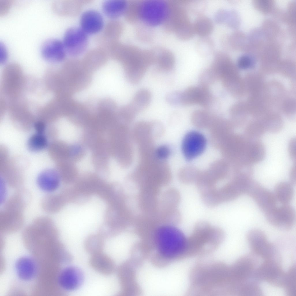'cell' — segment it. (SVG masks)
Returning a JSON list of instances; mask_svg holds the SVG:
<instances>
[{
	"label": "cell",
	"mask_w": 296,
	"mask_h": 296,
	"mask_svg": "<svg viewBox=\"0 0 296 296\" xmlns=\"http://www.w3.org/2000/svg\"><path fill=\"white\" fill-rule=\"evenodd\" d=\"M24 223L23 213L4 209L0 211V229L4 232H12L21 228Z\"/></svg>",
	"instance_id": "2e32d148"
},
{
	"label": "cell",
	"mask_w": 296,
	"mask_h": 296,
	"mask_svg": "<svg viewBox=\"0 0 296 296\" xmlns=\"http://www.w3.org/2000/svg\"><path fill=\"white\" fill-rule=\"evenodd\" d=\"M293 185L290 182H281L277 184L274 195L277 201L282 205L289 204L293 196Z\"/></svg>",
	"instance_id": "7402d4cb"
},
{
	"label": "cell",
	"mask_w": 296,
	"mask_h": 296,
	"mask_svg": "<svg viewBox=\"0 0 296 296\" xmlns=\"http://www.w3.org/2000/svg\"><path fill=\"white\" fill-rule=\"evenodd\" d=\"M174 62V59L171 55L161 57L158 60L160 69L165 71H170L173 68Z\"/></svg>",
	"instance_id": "d6a6232c"
},
{
	"label": "cell",
	"mask_w": 296,
	"mask_h": 296,
	"mask_svg": "<svg viewBox=\"0 0 296 296\" xmlns=\"http://www.w3.org/2000/svg\"><path fill=\"white\" fill-rule=\"evenodd\" d=\"M6 51L3 44L0 43V62L3 63L7 58Z\"/></svg>",
	"instance_id": "b9f144b4"
},
{
	"label": "cell",
	"mask_w": 296,
	"mask_h": 296,
	"mask_svg": "<svg viewBox=\"0 0 296 296\" xmlns=\"http://www.w3.org/2000/svg\"><path fill=\"white\" fill-rule=\"evenodd\" d=\"M102 10L108 17L116 19L123 16L128 8V4L125 0H107L102 4Z\"/></svg>",
	"instance_id": "d6986e66"
},
{
	"label": "cell",
	"mask_w": 296,
	"mask_h": 296,
	"mask_svg": "<svg viewBox=\"0 0 296 296\" xmlns=\"http://www.w3.org/2000/svg\"><path fill=\"white\" fill-rule=\"evenodd\" d=\"M266 132L261 122H254L246 126L243 135L248 142H255L260 141Z\"/></svg>",
	"instance_id": "d4e9b609"
},
{
	"label": "cell",
	"mask_w": 296,
	"mask_h": 296,
	"mask_svg": "<svg viewBox=\"0 0 296 296\" xmlns=\"http://www.w3.org/2000/svg\"><path fill=\"white\" fill-rule=\"evenodd\" d=\"M249 59L247 57H244L241 58L239 62L240 66L242 68L248 67L250 64Z\"/></svg>",
	"instance_id": "7bdbcfd3"
},
{
	"label": "cell",
	"mask_w": 296,
	"mask_h": 296,
	"mask_svg": "<svg viewBox=\"0 0 296 296\" xmlns=\"http://www.w3.org/2000/svg\"><path fill=\"white\" fill-rule=\"evenodd\" d=\"M290 183L293 186L296 182V165L295 163L292 166L289 173Z\"/></svg>",
	"instance_id": "f35d334b"
},
{
	"label": "cell",
	"mask_w": 296,
	"mask_h": 296,
	"mask_svg": "<svg viewBox=\"0 0 296 296\" xmlns=\"http://www.w3.org/2000/svg\"><path fill=\"white\" fill-rule=\"evenodd\" d=\"M61 199L58 195L51 194L45 195L42 198L41 206L42 209L49 214H54L60 208Z\"/></svg>",
	"instance_id": "484cf974"
},
{
	"label": "cell",
	"mask_w": 296,
	"mask_h": 296,
	"mask_svg": "<svg viewBox=\"0 0 296 296\" xmlns=\"http://www.w3.org/2000/svg\"><path fill=\"white\" fill-rule=\"evenodd\" d=\"M212 101V96L208 87L202 85L188 88L180 93V103L184 105L197 104L207 107Z\"/></svg>",
	"instance_id": "9c48e42d"
},
{
	"label": "cell",
	"mask_w": 296,
	"mask_h": 296,
	"mask_svg": "<svg viewBox=\"0 0 296 296\" xmlns=\"http://www.w3.org/2000/svg\"><path fill=\"white\" fill-rule=\"evenodd\" d=\"M285 273L280 262L273 258L264 260L255 269L252 277L257 281H265L275 286L282 287Z\"/></svg>",
	"instance_id": "3957f363"
},
{
	"label": "cell",
	"mask_w": 296,
	"mask_h": 296,
	"mask_svg": "<svg viewBox=\"0 0 296 296\" xmlns=\"http://www.w3.org/2000/svg\"><path fill=\"white\" fill-rule=\"evenodd\" d=\"M180 93L176 91L169 92L166 96V101L170 104H177L180 103Z\"/></svg>",
	"instance_id": "d590c367"
},
{
	"label": "cell",
	"mask_w": 296,
	"mask_h": 296,
	"mask_svg": "<svg viewBox=\"0 0 296 296\" xmlns=\"http://www.w3.org/2000/svg\"><path fill=\"white\" fill-rule=\"evenodd\" d=\"M268 222L272 225L285 230L293 227L295 219V212L289 204L277 206L265 214Z\"/></svg>",
	"instance_id": "52a82bcc"
},
{
	"label": "cell",
	"mask_w": 296,
	"mask_h": 296,
	"mask_svg": "<svg viewBox=\"0 0 296 296\" xmlns=\"http://www.w3.org/2000/svg\"><path fill=\"white\" fill-rule=\"evenodd\" d=\"M194 33L201 36L210 34L213 28V24L208 18L201 16L197 19L193 24Z\"/></svg>",
	"instance_id": "f546056e"
},
{
	"label": "cell",
	"mask_w": 296,
	"mask_h": 296,
	"mask_svg": "<svg viewBox=\"0 0 296 296\" xmlns=\"http://www.w3.org/2000/svg\"><path fill=\"white\" fill-rule=\"evenodd\" d=\"M137 14L138 18L145 25L151 27L159 26L164 23L170 16L171 8L164 0H145L138 5Z\"/></svg>",
	"instance_id": "7a4b0ae2"
},
{
	"label": "cell",
	"mask_w": 296,
	"mask_h": 296,
	"mask_svg": "<svg viewBox=\"0 0 296 296\" xmlns=\"http://www.w3.org/2000/svg\"><path fill=\"white\" fill-rule=\"evenodd\" d=\"M215 116L205 110H197L193 112L191 119L195 125L203 126L211 125Z\"/></svg>",
	"instance_id": "4dcf8cb0"
},
{
	"label": "cell",
	"mask_w": 296,
	"mask_h": 296,
	"mask_svg": "<svg viewBox=\"0 0 296 296\" xmlns=\"http://www.w3.org/2000/svg\"><path fill=\"white\" fill-rule=\"evenodd\" d=\"M12 2L11 0H0V16L6 13Z\"/></svg>",
	"instance_id": "74e56055"
},
{
	"label": "cell",
	"mask_w": 296,
	"mask_h": 296,
	"mask_svg": "<svg viewBox=\"0 0 296 296\" xmlns=\"http://www.w3.org/2000/svg\"><path fill=\"white\" fill-rule=\"evenodd\" d=\"M225 141L226 155L232 164L243 160H247L246 154L249 142L243 135L233 133Z\"/></svg>",
	"instance_id": "30bf717a"
},
{
	"label": "cell",
	"mask_w": 296,
	"mask_h": 296,
	"mask_svg": "<svg viewBox=\"0 0 296 296\" xmlns=\"http://www.w3.org/2000/svg\"><path fill=\"white\" fill-rule=\"evenodd\" d=\"M60 177L58 173L52 169H48L40 172L37 179L38 186L42 190L47 192H53L58 189L60 183Z\"/></svg>",
	"instance_id": "ac0fdd59"
},
{
	"label": "cell",
	"mask_w": 296,
	"mask_h": 296,
	"mask_svg": "<svg viewBox=\"0 0 296 296\" xmlns=\"http://www.w3.org/2000/svg\"><path fill=\"white\" fill-rule=\"evenodd\" d=\"M16 274L19 278L24 281L32 279L36 275L37 265L32 258L24 256L18 259L15 264Z\"/></svg>",
	"instance_id": "e0dca14e"
},
{
	"label": "cell",
	"mask_w": 296,
	"mask_h": 296,
	"mask_svg": "<svg viewBox=\"0 0 296 296\" xmlns=\"http://www.w3.org/2000/svg\"><path fill=\"white\" fill-rule=\"evenodd\" d=\"M29 191L25 189L18 188L5 201L3 209L23 213L31 199Z\"/></svg>",
	"instance_id": "9a60e30c"
},
{
	"label": "cell",
	"mask_w": 296,
	"mask_h": 296,
	"mask_svg": "<svg viewBox=\"0 0 296 296\" xmlns=\"http://www.w3.org/2000/svg\"><path fill=\"white\" fill-rule=\"evenodd\" d=\"M80 23L81 28L87 34L91 35L98 33L102 29L104 21L99 12L91 10L85 11L82 14Z\"/></svg>",
	"instance_id": "5bb4252c"
},
{
	"label": "cell",
	"mask_w": 296,
	"mask_h": 296,
	"mask_svg": "<svg viewBox=\"0 0 296 296\" xmlns=\"http://www.w3.org/2000/svg\"><path fill=\"white\" fill-rule=\"evenodd\" d=\"M262 290L257 281H249L244 282L238 288L236 294L241 296H259L262 295Z\"/></svg>",
	"instance_id": "83f0119b"
},
{
	"label": "cell",
	"mask_w": 296,
	"mask_h": 296,
	"mask_svg": "<svg viewBox=\"0 0 296 296\" xmlns=\"http://www.w3.org/2000/svg\"><path fill=\"white\" fill-rule=\"evenodd\" d=\"M246 238L253 254L264 260L275 258L277 252L275 246L268 241L262 231L257 229L251 230L247 233Z\"/></svg>",
	"instance_id": "277c9868"
},
{
	"label": "cell",
	"mask_w": 296,
	"mask_h": 296,
	"mask_svg": "<svg viewBox=\"0 0 296 296\" xmlns=\"http://www.w3.org/2000/svg\"><path fill=\"white\" fill-rule=\"evenodd\" d=\"M199 174L200 173L195 170L186 169L180 172L179 177L182 183L185 184H190L196 182Z\"/></svg>",
	"instance_id": "1f68e13d"
},
{
	"label": "cell",
	"mask_w": 296,
	"mask_h": 296,
	"mask_svg": "<svg viewBox=\"0 0 296 296\" xmlns=\"http://www.w3.org/2000/svg\"><path fill=\"white\" fill-rule=\"evenodd\" d=\"M256 263V261L251 256L245 255L240 257L229 267L232 282L236 286H239L248 280L253 276Z\"/></svg>",
	"instance_id": "8992f818"
},
{
	"label": "cell",
	"mask_w": 296,
	"mask_h": 296,
	"mask_svg": "<svg viewBox=\"0 0 296 296\" xmlns=\"http://www.w3.org/2000/svg\"><path fill=\"white\" fill-rule=\"evenodd\" d=\"M296 267L292 266L285 272L282 288L287 296H296Z\"/></svg>",
	"instance_id": "4316f807"
},
{
	"label": "cell",
	"mask_w": 296,
	"mask_h": 296,
	"mask_svg": "<svg viewBox=\"0 0 296 296\" xmlns=\"http://www.w3.org/2000/svg\"><path fill=\"white\" fill-rule=\"evenodd\" d=\"M266 149L263 144L258 141L249 142L246 154V159L253 164L260 162L265 158Z\"/></svg>",
	"instance_id": "ffe728a7"
},
{
	"label": "cell",
	"mask_w": 296,
	"mask_h": 296,
	"mask_svg": "<svg viewBox=\"0 0 296 296\" xmlns=\"http://www.w3.org/2000/svg\"><path fill=\"white\" fill-rule=\"evenodd\" d=\"M0 183L1 188L2 189V190L1 189V191H2V192H0V203L1 204L4 203L5 200L6 194L5 185L6 183L2 179H1Z\"/></svg>",
	"instance_id": "ab89813d"
},
{
	"label": "cell",
	"mask_w": 296,
	"mask_h": 296,
	"mask_svg": "<svg viewBox=\"0 0 296 296\" xmlns=\"http://www.w3.org/2000/svg\"><path fill=\"white\" fill-rule=\"evenodd\" d=\"M47 138L44 134L36 133L31 135L27 142L28 149L32 152H38L46 148L48 146Z\"/></svg>",
	"instance_id": "f1b7e54d"
},
{
	"label": "cell",
	"mask_w": 296,
	"mask_h": 296,
	"mask_svg": "<svg viewBox=\"0 0 296 296\" xmlns=\"http://www.w3.org/2000/svg\"><path fill=\"white\" fill-rule=\"evenodd\" d=\"M88 240L85 243L86 249L93 254L100 252L103 247V242L99 240Z\"/></svg>",
	"instance_id": "836d02e7"
},
{
	"label": "cell",
	"mask_w": 296,
	"mask_h": 296,
	"mask_svg": "<svg viewBox=\"0 0 296 296\" xmlns=\"http://www.w3.org/2000/svg\"><path fill=\"white\" fill-rule=\"evenodd\" d=\"M40 52L45 59L52 62L62 61L66 53L63 42L55 38L45 40L42 45Z\"/></svg>",
	"instance_id": "4fadbf2b"
},
{
	"label": "cell",
	"mask_w": 296,
	"mask_h": 296,
	"mask_svg": "<svg viewBox=\"0 0 296 296\" xmlns=\"http://www.w3.org/2000/svg\"><path fill=\"white\" fill-rule=\"evenodd\" d=\"M93 254L90 262L93 268L103 273H111L113 268V264L111 259L100 252Z\"/></svg>",
	"instance_id": "603a6c76"
},
{
	"label": "cell",
	"mask_w": 296,
	"mask_h": 296,
	"mask_svg": "<svg viewBox=\"0 0 296 296\" xmlns=\"http://www.w3.org/2000/svg\"><path fill=\"white\" fill-rule=\"evenodd\" d=\"M206 143L205 137L201 133L196 131L188 133L184 137L182 145L184 157L188 160L197 157L204 151Z\"/></svg>",
	"instance_id": "ba28073f"
},
{
	"label": "cell",
	"mask_w": 296,
	"mask_h": 296,
	"mask_svg": "<svg viewBox=\"0 0 296 296\" xmlns=\"http://www.w3.org/2000/svg\"><path fill=\"white\" fill-rule=\"evenodd\" d=\"M232 164L233 167L231 173L232 179L245 180L251 178L254 172L253 164L244 160Z\"/></svg>",
	"instance_id": "44dd1931"
},
{
	"label": "cell",
	"mask_w": 296,
	"mask_h": 296,
	"mask_svg": "<svg viewBox=\"0 0 296 296\" xmlns=\"http://www.w3.org/2000/svg\"><path fill=\"white\" fill-rule=\"evenodd\" d=\"M249 196L254 199L265 214L277 206L278 201L274 194L259 183L254 187Z\"/></svg>",
	"instance_id": "7c38bea8"
},
{
	"label": "cell",
	"mask_w": 296,
	"mask_h": 296,
	"mask_svg": "<svg viewBox=\"0 0 296 296\" xmlns=\"http://www.w3.org/2000/svg\"><path fill=\"white\" fill-rule=\"evenodd\" d=\"M155 153L156 157L158 159L163 160L169 157L170 150L167 146L162 145L157 148Z\"/></svg>",
	"instance_id": "e575fe53"
},
{
	"label": "cell",
	"mask_w": 296,
	"mask_h": 296,
	"mask_svg": "<svg viewBox=\"0 0 296 296\" xmlns=\"http://www.w3.org/2000/svg\"><path fill=\"white\" fill-rule=\"evenodd\" d=\"M156 240L159 252L169 258L187 257L195 254L196 242L190 236L173 226H165L157 231Z\"/></svg>",
	"instance_id": "6da1fadb"
},
{
	"label": "cell",
	"mask_w": 296,
	"mask_h": 296,
	"mask_svg": "<svg viewBox=\"0 0 296 296\" xmlns=\"http://www.w3.org/2000/svg\"><path fill=\"white\" fill-rule=\"evenodd\" d=\"M151 95L148 90L143 88L138 90L130 103L138 113L145 110L149 105Z\"/></svg>",
	"instance_id": "cb8c5ba5"
},
{
	"label": "cell",
	"mask_w": 296,
	"mask_h": 296,
	"mask_svg": "<svg viewBox=\"0 0 296 296\" xmlns=\"http://www.w3.org/2000/svg\"><path fill=\"white\" fill-rule=\"evenodd\" d=\"M84 279V273L79 268L69 266L63 269L58 278L60 286L67 291H73L78 289L82 284Z\"/></svg>",
	"instance_id": "8fae6325"
},
{
	"label": "cell",
	"mask_w": 296,
	"mask_h": 296,
	"mask_svg": "<svg viewBox=\"0 0 296 296\" xmlns=\"http://www.w3.org/2000/svg\"><path fill=\"white\" fill-rule=\"evenodd\" d=\"M87 35L81 28L68 29L65 33L63 42L66 53L73 57L83 53L88 45Z\"/></svg>",
	"instance_id": "5b68a950"
},
{
	"label": "cell",
	"mask_w": 296,
	"mask_h": 296,
	"mask_svg": "<svg viewBox=\"0 0 296 296\" xmlns=\"http://www.w3.org/2000/svg\"><path fill=\"white\" fill-rule=\"evenodd\" d=\"M34 127L36 133H38L44 134L46 129L45 125L41 122H38L35 123Z\"/></svg>",
	"instance_id": "60d3db41"
},
{
	"label": "cell",
	"mask_w": 296,
	"mask_h": 296,
	"mask_svg": "<svg viewBox=\"0 0 296 296\" xmlns=\"http://www.w3.org/2000/svg\"><path fill=\"white\" fill-rule=\"evenodd\" d=\"M288 151L290 158L295 161L296 158V140L295 138H291L289 142Z\"/></svg>",
	"instance_id": "8d00e7d4"
}]
</instances>
